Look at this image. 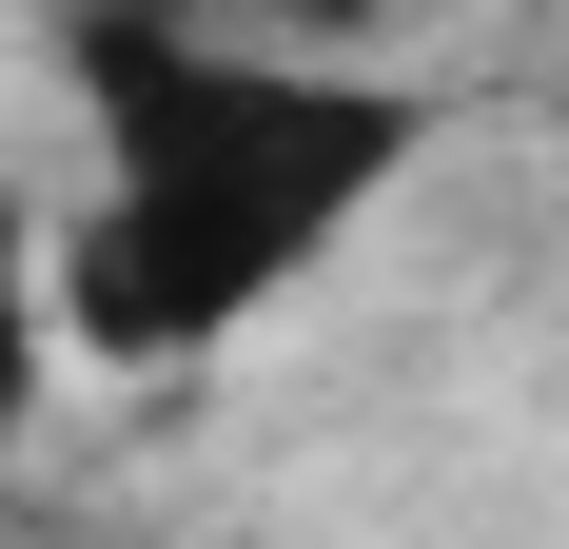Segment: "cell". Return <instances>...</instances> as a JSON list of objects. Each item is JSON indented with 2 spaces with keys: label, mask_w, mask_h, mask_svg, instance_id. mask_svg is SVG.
Instances as JSON below:
<instances>
[{
  "label": "cell",
  "mask_w": 569,
  "mask_h": 549,
  "mask_svg": "<svg viewBox=\"0 0 569 549\" xmlns=\"http://www.w3.org/2000/svg\"><path fill=\"white\" fill-rule=\"evenodd\" d=\"M99 177L59 197V333L99 373H177L236 315H276L373 197L412 177V99L353 59H256L197 20H79Z\"/></svg>",
  "instance_id": "1"
},
{
  "label": "cell",
  "mask_w": 569,
  "mask_h": 549,
  "mask_svg": "<svg viewBox=\"0 0 569 549\" xmlns=\"http://www.w3.org/2000/svg\"><path fill=\"white\" fill-rule=\"evenodd\" d=\"M40 353H79V333H59V217L0 197V432L40 412Z\"/></svg>",
  "instance_id": "2"
}]
</instances>
